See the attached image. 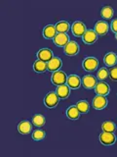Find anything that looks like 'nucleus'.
<instances>
[{
	"label": "nucleus",
	"instance_id": "1",
	"mask_svg": "<svg viewBox=\"0 0 117 157\" xmlns=\"http://www.w3.org/2000/svg\"><path fill=\"white\" fill-rule=\"evenodd\" d=\"M52 82L54 85H56L58 86L62 85H66V82H67V77L66 75V73H63L62 71L54 72L52 76Z\"/></svg>",
	"mask_w": 117,
	"mask_h": 157
},
{
	"label": "nucleus",
	"instance_id": "2",
	"mask_svg": "<svg viewBox=\"0 0 117 157\" xmlns=\"http://www.w3.org/2000/svg\"><path fill=\"white\" fill-rule=\"evenodd\" d=\"M44 103L45 105L49 108H53L58 105V96L57 94V92H49L46 95L45 99H44Z\"/></svg>",
	"mask_w": 117,
	"mask_h": 157
},
{
	"label": "nucleus",
	"instance_id": "3",
	"mask_svg": "<svg viewBox=\"0 0 117 157\" xmlns=\"http://www.w3.org/2000/svg\"><path fill=\"white\" fill-rule=\"evenodd\" d=\"M100 140H101V144H105V145H111V144H113L114 142H115L116 137L113 135V132H104L100 136Z\"/></svg>",
	"mask_w": 117,
	"mask_h": 157
},
{
	"label": "nucleus",
	"instance_id": "4",
	"mask_svg": "<svg viewBox=\"0 0 117 157\" xmlns=\"http://www.w3.org/2000/svg\"><path fill=\"white\" fill-rule=\"evenodd\" d=\"M98 65H99V62L96 58L94 57H88L86 58L84 61H83V67L86 71H95L98 68Z\"/></svg>",
	"mask_w": 117,
	"mask_h": 157
},
{
	"label": "nucleus",
	"instance_id": "5",
	"mask_svg": "<svg viewBox=\"0 0 117 157\" xmlns=\"http://www.w3.org/2000/svg\"><path fill=\"white\" fill-rule=\"evenodd\" d=\"M86 33V27L82 22L77 21L72 25V33L75 36H83Z\"/></svg>",
	"mask_w": 117,
	"mask_h": 157
},
{
	"label": "nucleus",
	"instance_id": "6",
	"mask_svg": "<svg viewBox=\"0 0 117 157\" xmlns=\"http://www.w3.org/2000/svg\"><path fill=\"white\" fill-rule=\"evenodd\" d=\"M63 50H65V53L67 56H73L76 55L78 51H79V46H78V44L75 41H69L65 46Z\"/></svg>",
	"mask_w": 117,
	"mask_h": 157
},
{
	"label": "nucleus",
	"instance_id": "7",
	"mask_svg": "<svg viewBox=\"0 0 117 157\" xmlns=\"http://www.w3.org/2000/svg\"><path fill=\"white\" fill-rule=\"evenodd\" d=\"M107 99L104 95H97L94 99H93V106L98 110H101L106 106Z\"/></svg>",
	"mask_w": 117,
	"mask_h": 157
},
{
	"label": "nucleus",
	"instance_id": "8",
	"mask_svg": "<svg viewBox=\"0 0 117 157\" xmlns=\"http://www.w3.org/2000/svg\"><path fill=\"white\" fill-rule=\"evenodd\" d=\"M37 56H38V60H41V61L48 63L53 58V52L48 48H43L41 50L38 51Z\"/></svg>",
	"mask_w": 117,
	"mask_h": 157
},
{
	"label": "nucleus",
	"instance_id": "9",
	"mask_svg": "<svg viewBox=\"0 0 117 157\" xmlns=\"http://www.w3.org/2000/svg\"><path fill=\"white\" fill-rule=\"evenodd\" d=\"M95 90L97 92L98 95H106L109 93V86L107 85L106 82H98L96 86H95Z\"/></svg>",
	"mask_w": 117,
	"mask_h": 157
},
{
	"label": "nucleus",
	"instance_id": "10",
	"mask_svg": "<svg viewBox=\"0 0 117 157\" xmlns=\"http://www.w3.org/2000/svg\"><path fill=\"white\" fill-rule=\"evenodd\" d=\"M54 42H55V44L58 46L65 47L66 44L69 42V40H68V36L66 33H57V36L54 37Z\"/></svg>",
	"mask_w": 117,
	"mask_h": 157
},
{
	"label": "nucleus",
	"instance_id": "11",
	"mask_svg": "<svg viewBox=\"0 0 117 157\" xmlns=\"http://www.w3.org/2000/svg\"><path fill=\"white\" fill-rule=\"evenodd\" d=\"M62 67V61L60 58L53 57L50 61L47 63V69L51 72H56Z\"/></svg>",
	"mask_w": 117,
	"mask_h": 157
},
{
	"label": "nucleus",
	"instance_id": "12",
	"mask_svg": "<svg viewBox=\"0 0 117 157\" xmlns=\"http://www.w3.org/2000/svg\"><path fill=\"white\" fill-rule=\"evenodd\" d=\"M97 39H98V34L96 33L95 31H93V29H88L84 33V36H83V40L87 44L94 43L97 41Z\"/></svg>",
	"mask_w": 117,
	"mask_h": 157
},
{
	"label": "nucleus",
	"instance_id": "13",
	"mask_svg": "<svg viewBox=\"0 0 117 157\" xmlns=\"http://www.w3.org/2000/svg\"><path fill=\"white\" fill-rule=\"evenodd\" d=\"M82 83L86 88H94L98 83L97 78L92 75H87L82 78Z\"/></svg>",
	"mask_w": 117,
	"mask_h": 157
},
{
	"label": "nucleus",
	"instance_id": "14",
	"mask_svg": "<svg viewBox=\"0 0 117 157\" xmlns=\"http://www.w3.org/2000/svg\"><path fill=\"white\" fill-rule=\"evenodd\" d=\"M108 31V25L106 22L104 21H99L96 24L95 27V32L99 36H105V34Z\"/></svg>",
	"mask_w": 117,
	"mask_h": 157
},
{
	"label": "nucleus",
	"instance_id": "15",
	"mask_svg": "<svg viewBox=\"0 0 117 157\" xmlns=\"http://www.w3.org/2000/svg\"><path fill=\"white\" fill-rule=\"evenodd\" d=\"M57 94L58 96V98H62V99H65V98L68 97L70 92V87L66 86V85H62L58 86L57 88Z\"/></svg>",
	"mask_w": 117,
	"mask_h": 157
},
{
	"label": "nucleus",
	"instance_id": "16",
	"mask_svg": "<svg viewBox=\"0 0 117 157\" xmlns=\"http://www.w3.org/2000/svg\"><path fill=\"white\" fill-rule=\"evenodd\" d=\"M67 86H69L72 90H76L80 86V83H81V81H80V78L78 76H75V75H71L67 78Z\"/></svg>",
	"mask_w": 117,
	"mask_h": 157
},
{
	"label": "nucleus",
	"instance_id": "17",
	"mask_svg": "<svg viewBox=\"0 0 117 157\" xmlns=\"http://www.w3.org/2000/svg\"><path fill=\"white\" fill-rule=\"evenodd\" d=\"M19 132L23 135H27L31 132V124L28 121H23L18 126Z\"/></svg>",
	"mask_w": 117,
	"mask_h": 157
},
{
	"label": "nucleus",
	"instance_id": "18",
	"mask_svg": "<svg viewBox=\"0 0 117 157\" xmlns=\"http://www.w3.org/2000/svg\"><path fill=\"white\" fill-rule=\"evenodd\" d=\"M44 37L46 38H54L57 36V29L55 26H52V25H49V26L44 28L43 31Z\"/></svg>",
	"mask_w": 117,
	"mask_h": 157
},
{
	"label": "nucleus",
	"instance_id": "19",
	"mask_svg": "<svg viewBox=\"0 0 117 157\" xmlns=\"http://www.w3.org/2000/svg\"><path fill=\"white\" fill-rule=\"evenodd\" d=\"M116 62H117V56H116L115 53L109 52V53H107L106 55L105 56V63L106 66L112 67V66L115 65Z\"/></svg>",
	"mask_w": 117,
	"mask_h": 157
},
{
	"label": "nucleus",
	"instance_id": "20",
	"mask_svg": "<svg viewBox=\"0 0 117 157\" xmlns=\"http://www.w3.org/2000/svg\"><path fill=\"white\" fill-rule=\"evenodd\" d=\"M55 27H56L58 33H66L68 29H69V24L66 21H61L57 23Z\"/></svg>",
	"mask_w": 117,
	"mask_h": 157
},
{
	"label": "nucleus",
	"instance_id": "21",
	"mask_svg": "<svg viewBox=\"0 0 117 157\" xmlns=\"http://www.w3.org/2000/svg\"><path fill=\"white\" fill-rule=\"evenodd\" d=\"M66 115H67L68 118H69V119H71V120H76V119H78V118H79L80 112L78 111L76 106H71V107H69L67 109Z\"/></svg>",
	"mask_w": 117,
	"mask_h": 157
},
{
	"label": "nucleus",
	"instance_id": "22",
	"mask_svg": "<svg viewBox=\"0 0 117 157\" xmlns=\"http://www.w3.org/2000/svg\"><path fill=\"white\" fill-rule=\"evenodd\" d=\"M45 117H44L43 115H40V114H36L34 115L33 118H32V123L34 126L36 127H43L44 125H45Z\"/></svg>",
	"mask_w": 117,
	"mask_h": 157
},
{
	"label": "nucleus",
	"instance_id": "23",
	"mask_svg": "<svg viewBox=\"0 0 117 157\" xmlns=\"http://www.w3.org/2000/svg\"><path fill=\"white\" fill-rule=\"evenodd\" d=\"M34 70L37 73H43L46 71L47 69V63L44 62V61H41V60H37L35 63H34Z\"/></svg>",
	"mask_w": 117,
	"mask_h": 157
},
{
	"label": "nucleus",
	"instance_id": "24",
	"mask_svg": "<svg viewBox=\"0 0 117 157\" xmlns=\"http://www.w3.org/2000/svg\"><path fill=\"white\" fill-rule=\"evenodd\" d=\"M113 9L110 6H105L102 7L101 11V16L104 17L105 19H111L112 16H113Z\"/></svg>",
	"mask_w": 117,
	"mask_h": 157
},
{
	"label": "nucleus",
	"instance_id": "25",
	"mask_svg": "<svg viewBox=\"0 0 117 157\" xmlns=\"http://www.w3.org/2000/svg\"><path fill=\"white\" fill-rule=\"evenodd\" d=\"M101 129H102V131L106 132H114L116 130V127L114 125V123L106 121L101 125Z\"/></svg>",
	"mask_w": 117,
	"mask_h": 157
},
{
	"label": "nucleus",
	"instance_id": "26",
	"mask_svg": "<svg viewBox=\"0 0 117 157\" xmlns=\"http://www.w3.org/2000/svg\"><path fill=\"white\" fill-rule=\"evenodd\" d=\"M76 107L80 113H87L88 111H89V108H90L89 103L85 100H81V101L78 102L76 104Z\"/></svg>",
	"mask_w": 117,
	"mask_h": 157
},
{
	"label": "nucleus",
	"instance_id": "27",
	"mask_svg": "<svg viewBox=\"0 0 117 157\" xmlns=\"http://www.w3.org/2000/svg\"><path fill=\"white\" fill-rule=\"evenodd\" d=\"M108 75H109L108 71H107L105 68H101V69H100V70H99V72H98L97 77H98V78H99V80L105 81V80H106V78H107Z\"/></svg>",
	"mask_w": 117,
	"mask_h": 157
},
{
	"label": "nucleus",
	"instance_id": "28",
	"mask_svg": "<svg viewBox=\"0 0 117 157\" xmlns=\"http://www.w3.org/2000/svg\"><path fill=\"white\" fill-rule=\"evenodd\" d=\"M32 137L34 140H41L45 137V132L42 130H36L33 132L32 134Z\"/></svg>",
	"mask_w": 117,
	"mask_h": 157
},
{
	"label": "nucleus",
	"instance_id": "29",
	"mask_svg": "<svg viewBox=\"0 0 117 157\" xmlns=\"http://www.w3.org/2000/svg\"><path fill=\"white\" fill-rule=\"evenodd\" d=\"M109 77L112 81H117V67H113L109 71Z\"/></svg>",
	"mask_w": 117,
	"mask_h": 157
},
{
	"label": "nucleus",
	"instance_id": "30",
	"mask_svg": "<svg viewBox=\"0 0 117 157\" xmlns=\"http://www.w3.org/2000/svg\"><path fill=\"white\" fill-rule=\"evenodd\" d=\"M111 29L115 33H117V19L113 20V22L111 23Z\"/></svg>",
	"mask_w": 117,
	"mask_h": 157
},
{
	"label": "nucleus",
	"instance_id": "31",
	"mask_svg": "<svg viewBox=\"0 0 117 157\" xmlns=\"http://www.w3.org/2000/svg\"><path fill=\"white\" fill-rule=\"evenodd\" d=\"M116 39H117V33H116Z\"/></svg>",
	"mask_w": 117,
	"mask_h": 157
}]
</instances>
